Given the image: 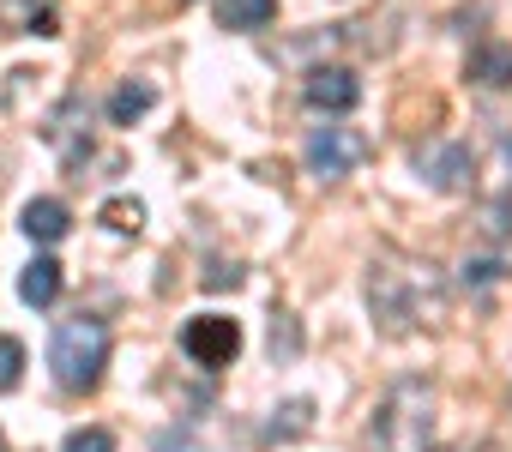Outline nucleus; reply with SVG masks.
Segmentation results:
<instances>
[{
  "label": "nucleus",
  "instance_id": "obj_1",
  "mask_svg": "<svg viewBox=\"0 0 512 452\" xmlns=\"http://www.w3.org/2000/svg\"><path fill=\"white\" fill-rule=\"evenodd\" d=\"M368 314L386 338H410V332L446 320V290L428 266H416L404 254H380L368 266Z\"/></svg>",
  "mask_w": 512,
  "mask_h": 452
},
{
  "label": "nucleus",
  "instance_id": "obj_2",
  "mask_svg": "<svg viewBox=\"0 0 512 452\" xmlns=\"http://www.w3.org/2000/svg\"><path fill=\"white\" fill-rule=\"evenodd\" d=\"M109 320L97 314H79V320H61L55 338H49V368L61 380V392H97L103 368H109Z\"/></svg>",
  "mask_w": 512,
  "mask_h": 452
},
{
  "label": "nucleus",
  "instance_id": "obj_3",
  "mask_svg": "<svg viewBox=\"0 0 512 452\" xmlns=\"http://www.w3.org/2000/svg\"><path fill=\"white\" fill-rule=\"evenodd\" d=\"M428 422H434V386L398 380L368 422V452H428Z\"/></svg>",
  "mask_w": 512,
  "mask_h": 452
},
{
  "label": "nucleus",
  "instance_id": "obj_4",
  "mask_svg": "<svg viewBox=\"0 0 512 452\" xmlns=\"http://www.w3.org/2000/svg\"><path fill=\"white\" fill-rule=\"evenodd\" d=\"M302 163H308V175H320V181H344V175H356V169L368 163V133L326 121V127H314V133H308Z\"/></svg>",
  "mask_w": 512,
  "mask_h": 452
},
{
  "label": "nucleus",
  "instance_id": "obj_5",
  "mask_svg": "<svg viewBox=\"0 0 512 452\" xmlns=\"http://www.w3.org/2000/svg\"><path fill=\"white\" fill-rule=\"evenodd\" d=\"M181 350H187V362H199V368H229V362L241 356V326H235L229 314H193L187 332H181Z\"/></svg>",
  "mask_w": 512,
  "mask_h": 452
},
{
  "label": "nucleus",
  "instance_id": "obj_6",
  "mask_svg": "<svg viewBox=\"0 0 512 452\" xmlns=\"http://www.w3.org/2000/svg\"><path fill=\"white\" fill-rule=\"evenodd\" d=\"M302 97H308V109H320V115H350V109L362 103V79H356L350 67H314L308 85H302Z\"/></svg>",
  "mask_w": 512,
  "mask_h": 452
},
{
  "label": "nucleus",
  "instance_id": "obj_7",
  "mask_svg": "<svg viewBox=\"0 0 512 452\" xmlns=\"http://www.w3.org/2000/svg\"><path fill=\"white\" fill-rule=\"evenodd\" d=\"M416 169H422L440 193H458V187H470L476 157H470V145H428V151H416Z\"/></svg>",
  "mask_w": 512,
  "mask_h": 452
},
{
  "label": "nucleus",
  "instance_id": "obj_8",
  "mask_svg": "<svg viewBox=\"0 0 512 452\" xmlns=\"http://www.w3.org/2000/svg\"><path fill=\"white\" fill-rule=\"evenodd\" d=\"M19 230H25L31 242H43V248H49V242H61V236L73 230V211H67L61 199H31V205L19 211Z\"/></svg>",
  "mask_w": 512,
  "mask_h": 452
},
{
  "label": "nucleus",
  "instance_id": "obj_9",
  "mask_svg": "<svg viewBox=\"0 0 512 452\" xmlns=\"http://www.w3.org/2000/svg\"><path fill=\"white\" fill-rule=\"evenodd\" d=\"M61 284H67V272H61V260H49V254H37V260L19 272V296H25L31 308H55Z\"/></svg>",
  "mask_w": 512,
  "mask_h": 452
},
{
  "label": "nucleus",
  "instance_id": "obj_10",
  "mask_svg": "<svg viewBox=\"0 0 512 452\" xmlns=\"http://www.w3.org/2000/svg\"><path fill=\"white\" fill-rule=\"evenodd\" d=\"M464 73H470V85H482V91H512V43H482Z\"/></svg>",
  "mask_w": 512,
  "mask_h": 452
},
{
  "label": "nucleus",
  "instance_id": "obj_11",
  "mask_svg": "<svg viewBox=\"0 0 512 452\" xmlns=\"http://www.w3.org/2000/svg\"><path fill=\"white\" fill-rule=\"evenodd\" d=\"M0 31L13 37H55V13L43 0H0Z\"/></svg>",
  "mask_w": 512,
  "mask_h": 452
},
{
  "label": "nucleus",
  "instance_id": "obj_12",
  "mask_svg": "<svg viewBox=\"0 0 512 452\" xmlns=\"http://www.w3.org/2000/svg\"><path fill=\"white\" fill-rule=\"evenodd\" d=\"M223 31H266L278 19V0H211Z\"/></svg>",
  "mask_w": 512,
  "mask_h": 452
},
{
  "label": "nucleus",
  "instance_id": "obj_13",
  "mask_svg": "<svg viewBox=\"0 0 512 452\" xmlns=\"http://www.w3.org/2000/svg\"><path fill=\"white\" fill-rule=\"evenodd\" d=\"M314 428V398H290V404H278L272 410V422H266V440L278 446V440H302Z\"/></svg>",
  "mask_w": 512,
  "mask_h": 452
},
{
  "label": "nucleus",
  "instance_id": "obj_14",
  "mask_svg": "<svg viewBox=\"0 0 512 452\" xmlns=\"http://www.w3.org/2000/svg\"><path fill=\"white\" fill-rule=\"evenodd\" d=\"M151 103H157V91H151V85H121V91L109 97V121H115V127H133Z\"/></svg>",
  "mask_w": 512,
  "mask_h": 452
},
{
  "label": "nucleus",
  "instance_id": "obj_15",
  "mask_svg": "<svg viewBox=\"0 0 512 452\" xmlns=\"http://www.w3.org/2000/svg\"><path fill=\"white\" fill-rule=\"evenodd\" d=\"M97 217L109 223L115 236H139V230H145V205H139V199H103Z\"/></svg>",
  "mask_w": 512,
  "mask_h": 452
},
{
  "label": "nucleus",
  "instance_id": "obj_16",
  "mask_svg": "<svg viewBox=\"0 0 512 452\" xmlns=\"http://www.w3.org/2000/svg\"><path fill=\"white\" fill-rule=\"evenodd\" d=\"M19 380H25V344L0 332V392H13Z\"/></svg>",
  "mask_w": 512,
  "mask_h": 452
},
{
  "label": "nucleus",
  "instance_id": "obj_17",
  "mask_svg": "<svg viewBox=\"0 0 512 452\" xmlns=\"http://www.w3.org/2000/svg\"><path fill=\"white\" fill-rule=\"evenodd\" d=\"M61 452H115V434L109 428H73Z\"/></svg>",
  "mask_w": 512,
  "mask_h": 452
},
{
  "label": "nucleus",
  "instance_id": "obj_18",
  "mask_svg": "<svg viewBox=\"0 0 512 452\" xmlns=\"http://www.w3.org/2000/svg\"><path fill=\"white\" fill-rule=\"evenodd\" d=\"M278 350H284V356L296 350V320H290V314H278V320H272V356H278Z\"/></svg>",
  "mask_w": 512,
  "mask_h": 452
},
{
  "label": "nucleus",
  "instance_id": "obj_19",
  "mask_svg": "<svg viewBox=\"0 0 512 452\" xmlns=\"http://www.w3.org/2000/svg\"><path fill=\"white\" fill-rule=\"evenodd\" d=\"M488 230H494V236H512V187H506V193H500V205L488 211Z\"/></svg>",
  "mask_w": 512,
  "mask_h": 452
},
{
  "label": "nucleus",
  "instance_id": "obj_20",
  "mask_svg": "<svg viewBox=\"0 0 512 452\" xmlns=\"http://www.w3.org/2000/svg\"><path fill=\"white\" fill-rule=\"evenodd\" d=\"M494 278H500L494 260H470V266H464V284H494Z\"/></svg>",
  "mask_w": 512,
  "mask_h": 452
},
{
  "label": "nucleus",
  "instance_id": "obj_21",
  "mask_svg": "<svg viewBox=\"0 0 512 452\" xmlns=\"http://www.w3.org/2000/svg\"><path fill=\"white\" fill-rule=\"evenodd\" d=\"M223 284H241V272L235 266H211L205 272V290H223Z\"/></svg>",
  "mask_w": 512,
  "mask_h": 452
},
{
  "label": "nucleus",
  "instance_id": "obj_22",
  "mask_svg": "<svg viewBox=\"0 0 512 452\" xmlns=\"http://www.w3.org/2000/svg\"><path fill=\"white\" fill-rule=\"evenodd\" d=\"M428 452H458V446H428Z\"/></svg>",
  "mask_w": 512,
  "mask_h": 452
},
{
  "label": "nucleus",
  "instance_id": "obj_23",
  "mask_svg": "<svg viewBox=\"0 0 512 452\" xmlns=\"http://www.w3.org/2000/svg\"><path fill=\"white\" fill-rule=\"evenodd\" d=\"M0 452H7V440H0Z\"/></svg>",
  "mask_w": 512,
  "mask_h": 452
}]
</instances>
